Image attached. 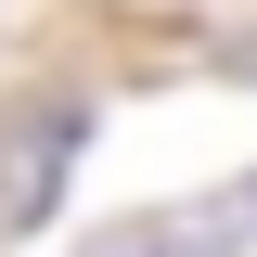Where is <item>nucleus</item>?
Segmentation results:
<instances>
[{"label": "nucleus", "instance_id": "nucleus-1", "mask_svg": "<svg viewBox=\"0 0 257 257\" xmlns=\"http://www.w3.org/2000/svg\"><path fill=\"white\" fill-rule=\"evenodd\" d=\"M103 257H257V180L206 193V206H167V219H128Z\"/></svg>", "mask_w": 257, "mask_h": 257}]
</instances>
